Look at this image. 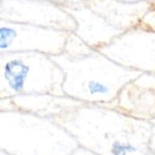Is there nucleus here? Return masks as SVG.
Listing matches in <instances>:
<instances>
[{
    "label": "nucleus",
    "instance_id": "1",
    "mask_svg": "<svg viewBox=\"0 0 155 155\" xmlns=\"http://www.w3.org/2000/svg\"><path fill=\"white\" fill-rule=\"evenodd\" d=\"M82 147L96 155H153V124L114 108L84 104L54 120Z\"/></svg>",
    "mask_w": 155,
    "mask_h": 155
},
{
    "label": "nucleus",
    "instance_id": "2",
    "mask_svg": "<svg viewBox=\"0 0 155 155\" xmlns=\"http://www.w3.org/2000/svg\"><path fill=\"white\" fill-rule=\"evenodd\" d=\"M51 58L64 74V94L84 104L111 106L121 91L142 74L118 65L96 50L84 57L62 53Z\"/></svg>",
    "mask_w": 155,
    "mask_h": 155
},
{
    "label": "nucleus",
    "instance_id": "3",
    "mask_svg": "<svg viewBox=\"0 0 155 155\" xmlns=\"http://www.w3.org/2000/svg\"><path fill=\"white\" fill-rule=\"evenodd\" d=\"M75 139L54 120L17 109L0 112V150L10 155H71Z\"/></svg>",
    "mask_w": 155,
    "mask_h": 155
},
{
    "label": "nucleus",
    "instance_id": "4",
    "mask_svg": "<svg viewBox=\"0 0 155 155\" xmlns=\"http://www.w3.org/2000/svg\"><path fill=\"white\" fill-rule=\"evenodd\" d=\"M64 74L51 56L35 52L0 54V100L51 94L64 95Z\"/></svg>",
    "mask_w": 155,
    "mask_h": 155
},
{
    "label": "nucleus",
    "instance_id": "5",
    "mask_svg": "<svg viewBox=\"0 0 155 155\" xmlns=\"http://www.w3.org/2000/svg\"><path fill=\"white\" fill-rule=\"evenodd\" d=\"M97 52L124 68L155 74V33L140 26L129 29Z\"/></svg>",
    "mask_w": 155,
    "mask_h": 155
},
{
    "label": "nucleus",
    "instance_id": "6",
    "mask_svg": "<svg viewBox=\"0 0 155 155\" xmlns=\"http://www.w3.org/2000/svg\"><path fill=\"white\" fill-rule=\"evenodd\" d=\"M68 33L0 18V54L35 52L49 56L63 53Z\"/></svg>",
    "mask_w": 155,
    "mask_h": 155
},
{
    "label": "nucleus",
    "instance_id": "7",
    "mask_svg": "<svg viewBox=\"0 0 155 155\" xmlns=\"http://www.w3.org/2000/svg\"><path fill=\"white\" fill-rule=\"evenodd\" d=\"M0 18L46 29L74 32V20L54 1L1 0Z\"/></svg>",
    "mask_w": 155,
    "mask_h": 155
},
{
    "label": "nucleus",
    "instance_id": "8",
    "mask_svg": "<svg viewBox=\"0 0 155 155\" xmlns=\"http://www.w3.org/2000/svg\"><path fill=\"white\" fill-rule=\"evenodd\" d=\"M75 22L74 34L87 45L96 50L121 35L102 16L89 8L84 0H54Z\"/></svg>",
    "mask_w": 155,
    "mask_h": 155
},
{
    "label": "nucleus",
    "instance_id": "9",
    "mask_svg": "<svg viewBox=\"0 0 155 155\" xmlns=\"http://www.w3.org/2000/svg\"><path fill=\"white\" fill-rule=\"evenodd\" d=\"M108 107L139 120L155 121V74H142L128 84Z\"/></svg>",
    "mask_w": 155,
    "mask_h": 155
},
{
    "label": "nucleus",
    "instance_id": "10",
    "mask_svg": "<svg viewBox=\"0 0 155 155\" xmlns=\"http://www.w3.org/2000/svg\"><path fill=\"white\" fill-rule=\"evenodd\" d=\"M86 5L121 32L139 26L151 7V1L84 0Z\"/></svg>",
    "mask_w": 155,
    "mask_h": 155
},
{
    "label": "nucleus",
    "instance_id": "11",
    "mask_svg": "<svg viewBox=\"0 0 155 155\" xmlns=\"http://www.w3.org/2000/svg\"><path fill=\"white\" fill-rule=\"evenodd\" d=\"M11 101L17 110L52 120L70 114L84 104L65 95L51 94L22 95Z\"/></svg>",
    "mask_w": 155,
    "mask_h": 155
},
{
    "label": "nucleus",
    "instance_id": "12",
    "mask_svg": "<svg viewBox=\"0 0 155 155\" xmlns=\"http://www.w3.org/2000/svg\"><path fill=\"white\" fill-rule=\"evenodd\" d=\"M94 51L74 32L68 33L63 51L64 54L70 57H84L92 54Z\"/></svg>",
    "mask_w": 155,
    "mask_h": 155
},
{
    "label": "nucleus",
    "instance_id": "13",
    "mask_svg": "<svg viewBox=\"0 0 155 155\" xmlns=\"http://www.w3.org/2000/svg\"><path fill=\"white\" fill-rule=\"evenodd\" d=\"M139 26L155 33V0L151 1V7L143 16Z\"/></svg>",
    "mask_w": 155,
    "mask_h": 155
},
{
    "label": "nucleus",
    "instance_id": "14",
    "mask_svg": "<svg viewBox=\"0 0 155 155\" xmlns=\"http://www.w3.org/2000/svg\"><path fill=\"white\" fill-rule=\"evenodd\" d=\"M14 109H15V107L14 106L11 100H0V112Z\"/></svg>",
    "mask_w": 155,
    "mask_h": 155
},
{
    "label": "nucleus",
    "instance_id": "15",
    "mask_svg": "<svg viewBox=\"0 0 155 155\" xmlns=\"http://www.w3.org/2000/svg\"><path fill=\"white\" fill-rule=\"evenodd\" d=\"M153 128H152V135H151V141H150V149L153 154L155 155V121L152 122Z\"/></svg>",
    "mask_w": 155,
    "mask_h": 155
},
{
    "label": "nucleus",
    "instance_id": "16",
    "mask_svg": "<svg viewBox=\"0 0 155 155\" xmlns=\"http://www.w3.org/2000/svg\"><path fill=\"white\" fill-rule=\"evenodd\" d=\"M71 155H96L94 154V153H91V152H89V151H87V150H85V149H84V148H82V147H78L73 153Z\"/></svg>",
    "mask_w": 155,
    "mask_h": 155
},
{
    "label": "nucleus",
    "instance_id": "17",
    "mask_svg": "<svg viewBox=\"0 0 155 155\" xmlns=\"http://www.w3.org/2000/svg\"><path fill=\"white\" fill-rule=\"evenodd\" d=\"M0 155H10V154H8V153H6L5 152H4V151L0 150Z\"/></svg>",
    "mask_w": 155,
    "mask_h": 155
},
{
    "label": "nucleus",
    "instance_id": "18",
    "mask_svg": "<svg viewBox=\"0 0 155 155\" xmlns=\"http://www.w3.org/2000/svg\"><path fill=\"white\" fill-rule=\"evenodd\" d=\"M0 11H1V1H0Z\"/></svg>",
    "mask_w": 155,
    "mask_h": 155
}]
</instances>
